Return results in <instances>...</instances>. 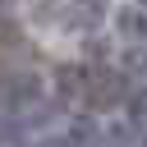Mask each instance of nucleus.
Returning a JSON list of instances; mask_svg holds the SVG:
<instances>
[{
	"label": "nucleus",
	"mask_w": 147,
	"mask_h": 147,
	"mask_svg": "<svg viewBox=\"0 0 147 147\" xmlns=\"http://www.w3.org/2000/svg\"><path fill=\"white\" fill-rule=\"evenodd\" d=\"M124 115H129V119H133V124L147 133V83H138V87L129 92V101H124Z\"/></svg>",
	"instance_id": "39448f33"
},
{
	"label": "nucleus",
	"mask_w": 147,
	"mask_h": 147,
	"mask_svg": "<svg viewBox=\"0 0 147 147\" xmlns=\"http://www.w3.org/2000/svg\"><path fill=\"white\" fill-rule=\"evenodd\" d=\"M142 5H147V0H142Z\"/></svg>",
	"instance_id": "1a4fd4ad"
},
{
	"label": "nucleus",
	"mask_w": 147,
	"mask_h": 147,
	"mask_svg": "<svg viewBox=\"0 0 147 147\" xmlns=\"http://www.w3.org/2000/svg\"><path fill=\"white\" fill-rule=\"evenodd\" d=\"M28 133H32V129L23 124V115H9V110H0V147H18Z\"/></svg>",
	"instance_id": "20e7f679"
},
{
	"label": "nucleus",
	"mask_w": 147,
	"mask_h": 147,
	"mask_svg": "<svg viewBox=\"0 0 147 147\" xmlns=\"http://www.w3.org/2000/svg\"><path fill=\"white\" fill-rule=\"evenodd\" d=\"M28 147H69V138H64V133H41V138L28 142Z\"/></svg>",
	"instance_id": "0eeeda50"
},
{
	"label": "nucleus",
	"mask_w": 147,
	"mask_h": 147,
	"mask_svg": "<svg viewBox=\"0 0 147 147\" xmlns=\"http://www.w3.org/2000/svg\"><path fill=\"white\" fill-rule=\"evenodd\" d=\"M101 147H147V133L129 115H110L101 119Z\"/></svg>",
	"instance_id": "f03ea898"
},
{
	"label": "nucleus",
	"mask_w": 147,
	"mask_h": 147,
	"mask_svg": "<svg viewBox=\"0 0 147 147\" xmlns=\"http://www.w3.org/2000/svg\"><path fill=\"white\" fill-rule=\"evenodd\" d=\"M124 69H129L133 78H147V41H142V46H129V55H124Z\"/></svg>",
	"instance_id": "423d86ee"
},
{
	"label": "nucleus",
	"mask_w": 147,
	"mask_h": 147,
	"mask_svg": "<svg viewBox=\"0 0 147 147\" xmlns=\"http://www.w3.org/2000/svg\"><path fill=\"white\" fill-rule=\"evenodd\" d=\"M51 23H60V28H74V32H96L101 23H106V14H110V5L106 0H46V9H41Z\"/></svg>",
	"instance_id": "f257e3e1"
},
{
	"label": "nucleus",
	"mask_w": 147,
	"mask_h": 147,
	"mask_svg": "<svg viewBox=\"0 0 147 147\" xmlns=\"http://www.w3.org/2000/svg\"><path fill=\"white\" fill-rule=\"evenodd\" d=\"M115 37H119L124 46H142V41H147V5H142V0H133V5H124V9L115 14Z\"/></svg>",
	"instance_id": "7ed1b4c3"
},
{
	"label": "nucleus",
	"mask_w": 147,
	"mask_h": 147,
	"mask_svg": "<svg viewBox=\"0 0 147 147\" xmlns=\"http://www.w3.org/2000/svg\"><path fill=\"white\" fill-rule=\"evenodd\" d=\"M14 5H18V0H0V14H9V9H14Z\"/></svg>",
	"instance_id": "6e6552de"
}]
</instances>
